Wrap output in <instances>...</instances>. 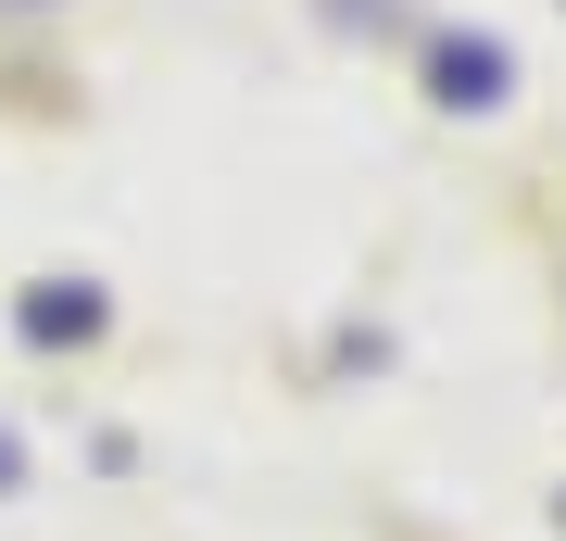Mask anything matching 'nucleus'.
<instances>
[{"label":"nucleus","instance_id":"nucleus-1","mask_svg":"<svg viewBox=\"0 0 566 541\" xmlns=\"http://www.w3.org/2000/svg\"><path fill=\"white\" fill-rule=\"evenodd\" d=\"M441 101H504V51H491V39H453L441 51Z\"/></svg>","mask_w":566,"mask_h":541}]
</instances>
